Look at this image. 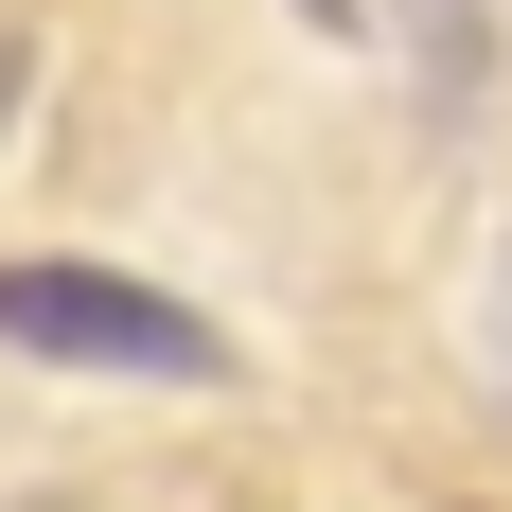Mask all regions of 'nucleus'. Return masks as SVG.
<instances>
[{
  "instance_id": "1",
  "label": "nucleus",
  "mask_w": 512,
  "mask_h": 512,
  "mask_svg": "<svg viewBox=\"0 0 512 512\" xmlns=\"http://www.w3.org/2000/svg\"><path fill=\"white\" fill-rule=\"evenodd\" d=\"M0 354L36 371H142V389H230V318H195L142 265H0Z\"/></svg>"
},
{
  "instance_id": "2",
  "label": "nucleus",
  "mask_w": 512,
  "mask_h": 512,
  "mask_svg": "<svg viewBox=\"0 0 512 512\" xmlns=\"http://www.w3.org/2000/svg\"><path fill=\"white\" fill-rule=\"evenodd\" d=\"M407 53H424V106L460 124L477 106V0H407Z\"/></svg>"
},
{
  "instance_id": "3",
  "label": "nucleus",
  "mask_w": 512,
  "mask_h": 512,
  "mask_svg": "<svg viewBox=\"0 0 512 512\" xmlns=\"http://www.w3.org/2000/svg\"><path fill=\"white\" fill-rule=\"evenodd\" d=\"M0 124H18V36H0Z\"/></svg>"
}]
</instances>
